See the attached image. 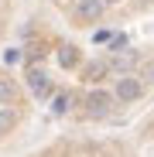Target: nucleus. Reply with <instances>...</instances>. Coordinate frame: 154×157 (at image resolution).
<instances>
[{
  "mask_svg": "<svg viewBox=\"0 0 154 157\" xmlns=\"http://www.w3.org/2000/svg\"><path fill=\"white\" fill-rule=\"evenodd\" d=\"M113 102H116V96H113L110 89H93V92L86 96V109L96 113V116H103V113L113 106Z\"/></svg>",
  "mask_w": 154,
  "mask_h": 157,
  "instance_id": "2",
  "label": "nucleus"
},
{
  "mask_svg": "<svg viewBox=\"0 0 154 157\" xmlns=\"http://www.w3.org/2000/svg\"><path fill=\"white\" fill-rule=\"evenodd\" d=\"M69 106H72V96L69 92H55V96H51V113H55V116L69 113Z\"/></svg>",
  "mask_w": 154,
  "mask_h": 157,
  "instance_id": "7",
  "label": "nucleus"
},
{
  "mask_svg": "<svg viewBox=\"0 0 154 157\" xmlns=\"http://www.w3.org/2000/svg\"><path fill=\"white\" fill-rule=\"evenodd\" d=\"M106 72H110L106 62H89V65H82V78H86V82H99Z\"/></svg>",
  "mask_w": 154,
  "mask_h": 157,
  "instance_id": "5",
  "label": "nucleus"
},
{
  "mask_svg": "<svg viewBox=\"0 0 154 157\" xmlns=\"http://www.w3.org/2000/svg\"><path fill=\"white\" fill-rule=\"evenodd\" d=\"M147 78H154V65H151V68H147Z\"/></svg>",
  "mask_w": 154,
  "mask_h": 157,
  "instance_id": "10",
  "label": "nucleus"
},
{
  "mask_svg": "<svg viewBox=\"0 0 154 157\" xmlns=\"http://www.w3.org/2000/svg\"><path fill=\"white\" fill-rule=\"evenodd\" d=\"M123 44H127L123 34H113V38H110V48H123Z\"/></svg>",
  "mask_w": 154,
  "mask_h": 157,
  "instance_id": "9",
  "label": "nucleus"
},
{
  "mask_svg": "<svg viewBox=\"0 0 154 157\" xmlns=\"http://www.w3.org/2000/svg\"><path fill=\"white\" fill-rule=\"evenodd\" d=\"M140 92H144V86H140V78H137V75H120V78H116V86H113L116 102H137Z\"/></svg>",
  "mask_w": 154,
  "mask_h": 157,
  "instance_id": "1",
  "label": "nucleus"
},
{
  "mask_svg": "<svg viewBox=\"0 0 154 157\" xmlns=\"http://www.w3.org/2000/svg\"><path fill=\"white\" fill-rule=\"evenodd\" d=\"M103 0H75V17L79 21H99Z\"/></svg>",
  "mask_w": 154,
  "mask_h": 157,
  "instance_id": "3",
  "label": "nucleus"
},
{
  "mask_svg": "<svg viewBox=\"0 0 154 157\" xmlns=\"http://www.w3.org/2000/svg\"><path fill=\"white\" fill-rule=\"evenodd\" d=\"M58 65H62V68H75V65H79V48L65 44V48L58 51Z\"/></svg>",
  "mask_w": 154,
  "mask_h": 157,
  "instance_id": "6",
  "label": "nucleus"
},
{
  "mask_svg": "<svg viewBox=\"0 0 154 157\" xmlns=\"http://www.w3.org/2000/svg\"><path fill=\"white\" fill-rule=\"evenodd\" d=\"M14 99H17V86L10 82V78H0V102H4V106H10Z\"/></svg>",
  "mask_w": 154,
  "mask_h": 157,
  "instance_id": "8",
  "label": "nucleus"
},
{
  "mask_svg": "<svg viewBox=\"0 0 154 157\" xmlns=\"http://www.w3.org/2000/svg\"><path fill=\"white\" fill-rule=\"evenodd\" d=\"M28 89H31L34 96H48V89H51V78H48L41 68H34V72H28Z\"/></svg>",
  "mask_w": 154,
  "mask_h": 157,
  "instance_id": "4",
  "label": "nucleus"
}]
</instances>
